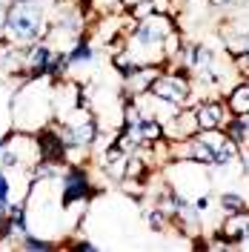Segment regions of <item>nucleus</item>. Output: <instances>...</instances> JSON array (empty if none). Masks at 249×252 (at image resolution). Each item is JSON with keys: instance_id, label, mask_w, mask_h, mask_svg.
I'll use <instances>...</instances> for the list:
<instances>
[{"instance_id": "1", "label": "nucleus", "mask_w": 249, "mask_h": 252, "mask_svg": "<svg viewBox=\"0 0 249 252\" xmlns=\"http://www.w3.org/2000/svg\"><path fill=\"white\" fill-rule=\"evenodd\" d=\"M12 115H15V129H20V132H37L40 126H46L55 118L52 80H20V89L12 97Z\"/></svg>"}, {"instance_id": "2", "label": "nucleus", "mask_w": 249, "mask_h": 252, "mask_svg": "<svg viewBox=\"0 0 249 252\" xmlns=\"http://www.w3.org/2000/svg\"><path fill=\"white\" fill-rule=\"evenodd\" d=\"M46 29V6L40 0H12L9 3L3 43L15 49H26L37 40H43Z\"/></svg>"}, {"instance_id": "3", "label": "nucleus", "mask_w": 249, "mask_h": 252, "mask_svg": "<svg viewBox=\"0 0 249 252\" xmlns=\"http://www.w3.org/2000/svg\"><path fill=\"white\" fill-rule=\"evenodd\" d=\"M100 195V189L94 187L92 172L83 163H66L61 178H58V198H61V209H72L78 204H92L94 198Z\"/></svg>"}, {"instance_id": "4", "label": "nucleus", "mask_w": 249, "mask_h": 252, "mask_svg": "<svg viewBox=\"0 0 249 252\" xmlns=\"http://www.w3.org/2000/svg\"><path fill=\"white\" fill-rule=\"evenodd\" d=\"M218 235L226 241L229 250L249 252V209H241L235 215H223L218 226Z\"/></svg>"}, {"instance_id": "5", "label": "nucleus", "mask_w": 249, "mask_h": 252, "mask_svg": "<svg viewBox=\"0 0 249 252\" xmlns=\"http://www.w3.org/2000/svg\"><path fill=\"white\" fill-rule=\"evenodd\" d=\"M198 132H201V126H198L195 106H192V103L181 106V109L163 124V138H166V141H189V138L198 135Z\"/></svg>"}, {"instance_id": "6", "label": "nucleus", "mask_w": 249, "mask_h": 252, "mask_svg": "<svg viewBox=\"0 0 249 252\" xmlns=\"http://www.w3.org/2000/svg\"><path fill=\"white\" fill-rule=\"evenodd\" d=\"M195 106V118L201 129H223L229 121V109L223 103V97H201Z\"/></svg>"}, {"instance_id": "7", "label": "nucleus", "mask_w": 249, "mask_h": 252, "mask_svg": "<svg viewBox=\"0 0 249 252\" xmlns=\"http://www.w3.org/2000/svg\"><path fill=\"white\" fill-rule=\"evenodd\" d=\"M63 58H66V69L92 66V63L97 61V43H94V37L89 34V32H83L78 40L63 52Z\"/></svg>"}, {"instance_id": "8", "label": "nucleus", "mask_w": 249, "mask_h": 252, "mask_svg": "<svg viewBox=\"0 0 249 252\" xmlns=\"http://www.w3.org/2000/svg\"><path fill=\"white\" fill-rule=\"evenodd\" d=\"M223 103L229 115H249V80H238L223 92Z\"/></svg>"}, {"instance_id": "9", "label": "nucleus", "mask_w": 249, "mask_h": 252, "mask_svg": "<svg viewBox=\"0 0 249 252\" xmlns=\"http://www.w3.org/2000/svg\"><path fill=\"white\" fill-rule=\"evenodd\" d=\"M218 209L223 212V215H235V212H241V209H249V204H247V198H244L241 192L226 189V192L218 195Z\"/></svg>"}, {"instance_id": "10", "label": "nucleus", "mask_w": 249, "mask_h": 252, "mask_svg": "<svg viewBox=\"0 0 249 252\" xmlns=\"http://www.w3.org/2000/svg\"><path fill=\"white\" fill-rule=\"evenodd\" d=\"M17 247H20L23 252H52V250H61V244H58V241H49V238H37L34 232L23 235L20 241H17Z\"/></svg>"}, {"instance_id": "11", "label": "nucleus", "mask_w": 249, "mask_h": 252, "mask_svg": "<svg viewBox=\"0 0 249 252\" xmlns=\"http://www.w3.org/2000/svg\"><path fill=\"white\" fill-rule=\"evenodd\" d=\"M9 204H12V178L6 169H0V220L6 218Z\"/></svg>"}, {"instance_id": "12", "label": "nucleus", "mask_w": 249, "mask_h": 252, "mask_svg": "<svg viewBox=\"0 0 249 252\" xmlns=\"http://www.w3.org/2000/svg\"><path fill=\"white\" fill-rule=\"evenodd\" d=\"M146 218H149V226H152V232H163L166 226L172 223L169 212L166 209H160V206H152L149 212H146Z\"/></svg>"}, {"instance_id": "13", "label": "nucleus", "mask_w": 249, "mask_h": 252, "mask_svg": "<svg viewBox=\"0 0 249 252\" xmlns=\"http://www.w3.org/2000/svg\"><path fill=\"white\" fill-rule=\"evenodd\" d=\"M241 172L249 178V143L247 146H241Z\"/></svg>"}, {"instance_id": "14", "label": "nucleus", "mask_w": 249, "mask_h": 252, "mask_svg": "<svg viewBox=\"0 0 249 252\" xmlns=\"http://www.w3.org/2000/svg\"><path fill=\"white\" fill-rule=\"evenodd\" d=\"M6 17H9V6L0 3V43H3V32H6Z\"/></svg>"}, {"instance_id": "15", "label": "nucleus", "mask_w": 249, "mask_h": 252, "mask_svg": "<svg viewBox=\"0 0 249 252\" xmlns=\"http://www.w3.org/2000/svg\"><path fill=\"white\" fill-rule=\"evenodd\" d=\"M235 3H241V0H209V6H215V9H229Z\"/></svg>"}, {"instance_id": "16", "label": "nucleus", "mask_w": 249, "mask_h": 252, "mask_svg": "<svg viewBox=\"0 0 249 252\" xmlns=\"http://www.w3.org/2000/svg\"><path fill=\"white\" fill-rule=\"evenodd\" d=\"M3 146H6V138H0V152H3Z\"/></svg>"}, {"instance_id": "17", "label": "nucleus", "mask_w": 249, "mask_h": 252, "mask_svg": "<svg viewBox=\"0 0 249 252\" xmlns=\"http://www.w3.org/2000/svg\"><path fill=\"white\" fill-rule=\"evenodd\" d=\"M241 3H249V0H241Z\"/></svg>"}]
</instances>
